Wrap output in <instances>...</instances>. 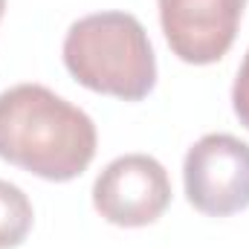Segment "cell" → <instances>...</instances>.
<instances>
[{"label":"cell","mask_w":249,"mask_h":249,"mask_svg":"<svg viewBox=\"0 0 249 249\" xmlns=\"http://www.w3.org/2000/svg\"><path fill=\"white\" fill-rule=\"evenodd\" d=\"M93 119L44 84L0 93V160L50 183H67L96 157Z\"/></svg>","instance_id":"cell-1"},{"label":"cell","mask_w":249,"mask_h":249,"mask_svg":"<svg viewBox=\"0 0 249 249\" xmlns=\"http://www.w3.org/2000/svg\"><path fill=\"white\" fill-rule=\"evenodd\" d=\"M70 75L102 96L145 99L157 84V58L145 26L127 12H96L75 20L64 38Z\"/></svg>","instance_id":"cell-2"},{"label":"cell","mask_w":249,"mask_h":249,"mask_svg":"<svg viewBox=\"0 0 249 249\" xmlns=\"http://www.w3.org/2000/svg\"><path fill=\"white\" fill-rule=\"evenodd\" d=\"M188 203L209 217H229L249 206V145L232 133H206L183 162Z\"/></svg>","instance_id":"cell-3"},{"label":"cell","mask_w":249,"mask_h":249,"mask_svg":"<svg viewBox=\"0 0 249 249\" xmlns=\"http://www.w3.org/2000/svg\"><path fill=\"white\" fill-rule=\"evenodd\" d=\"M171 203V180L160 160L148 154H124L105 165L93 183L96 212L124 229L148 226L162 217Z\"/></svg>","instance_id":"cell-4"},{"label":"cell","mask_w":249,"mask_h":249,"mask_svg":"<svg viewBox=\"0 0 249 249\" xmlns=\"http://www.w3.org/2000/svg\"><path fill=\"white\" fill-rule=\"evenodd\" d=\"M171 53L186 64L220 61L235 44L247 0H157Z\"/></svg>","instance_id":"cell-5"},{"label":"cell","mask_w":249,"mask_h":249,"mask_svg":"<svg viewBox=\"0 0 249 249\" xmlns=\"http://www.w3.org/2000/svg\"><path fill=\"white\" fill-rule=\"evenodd\" d=\"M35 212L23 188L9 180H0V249L20 247L32 229Z\"/></svg>","instance_id":"cell-6"},{"label":"cell","mask_w":249,"mask_h":249,"mask_svg":"<svg viewBox=\"0 0 249 249\" xmlns=\"http://www.w3.org/2000/svg\"><path fill=\"white\" fill-rule=\"evenodd\" d=\"M232 107H235V116L241 119V124L249 130V50L238 70V78L232 84Z\"/></svg>","instance_id":"cell-7"},{"label":"cell","mask_w":249,"mask_h":249,"mask_svg":"<svg viewBox=\"0 0 249 249\" xmlns=\"http://www.w3.org/2000/svg\"><path fill=\"white\" fill-rule=\"evenodd\" d=\"M3 9H6V0H0V18H3Z\"/></svg>","instance_id":"cell-8"}]
</instances>
